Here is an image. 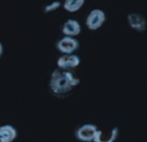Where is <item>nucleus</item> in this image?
Segmentation results:
<instances>
[{"label":"nucleus","mask_w":147,"mask_h":142,"mask_svg":"<svg viewBox=\"0 0 147 142\" xmlns=\"http://www.w3.org/2000/svg\"><path fill=\"white\" fill-rule=\"evenodd\" d=\"M79 83L80 79L76 77L71 71L57 68L51 75L49 87L54 94L64 95L72 91Z\"/></svg>","instance_id":"f257e3e1"},{"label":"nucleus","mask_w":147,"mask_h":142,"mask_svg":"<svg viewBox=\"0 0 147 142\" xmlns=\"http://www.w3.org/2000/svg\"><path fill=\"white\" fill-rule=\"evenodd\" d=\"M106 20V15L103 11L100 9L93 10L88 16L86 24L91 30H96L100 29Z\"/></svg>","instance_id":"f03ea898"},{"label":"nucleus","mask_w":147,"mask_h":142,"mask_svg":"<svg viewBox=\"0 0 147 142\" xmlns=\"http://www.w3.org/2000/svg\"><path fill=\"white\" fill-rule=\"evenodd\" d=\"M98 131L97 126L94 124H85L82 126L76 133V138L83 142H91Z\"/></svg>","instance_id":"7ed1b4c3"},{"label":"nucleus","mask_w":147,"mask_h":142,"mask_svg":"<svg viewBox=\"0 0 147 142\" xmlns=\"http://www.w3.org/2000/svg\"><path fill=\"white\" fill-rule=\"evenodd\" d=\"M58 50L65 55L72 54L79 48V42L71 37H65L61 38L56 44Z\"/></svg>","instance_id":"20e7f679"},{"label":"nucleus","mask_w":147,"mask_h":142,"mask_svg":"<svg viewBox=\"0 0 147 142\" xmlns=\"http://www.w3.org/2000/svg\"><path fill=\"white\" fill-rule=\"evenodd\" d=\"M81 62L80 57L76 55L68 54V55H63L62 56L59 57L57 60V66L59 68L61 69H69L74 68L79 66Z\"/></svg>","instance_id":"39448f33"},{"label":"nucleus","mask_w":147,"mask_h":142,"mask_svg":"<svg viewBox=\"0 0 147 142\" xmlns=\"http://www.w3.org/2000/svg\"><path fill=\"white\" fill-rule=\"evenodd\" d=\"M81 32V25L79 22L75 19L67 20L62 27V33L66 35V37H76L78 36Z\"/></svg>","instance_id":"423d86ee"},{"label":"nucleus","mask_w":147,"mask_h":142,"mask_svg":"<svg viewBox=\"0 0 147 142\" xmlns=\"http://www.w3.org/2000/svg\"><path fill=\"white\" fill-rule=\"evenodd\" d=\"M17 136L18 132L14 126L11 125L0 126V142H13Z\"/></svg>","instance_id":"0eeeda50"},{"label":"nucleus","mask_w":147,"mask_h":142,"mask_svg":"<svg viewBox=\"0 0 147 142\" xmlns=\"http://www.w3.org/2000/svg\"><path fill=\"white\" fill-rule=\"evenodd\" d=\"M129 25L137 31H144L146 28L145 19L138 13H131L127 17Z\"/></svg>","instance_id":"6e6552de"},{"label":"nucleus","mask_w":147,"mask_h":142,"mask_svg":"<svg viewBox=\"0 0 147 142\" xmlns=\"http://www.w3.org/2000/svg\"><path fill=\"white\" fill-rule=\"evenodd\" d=\"M118 135H119V129L117 127H113L110 131L109 134H106V135L103 134L102 131L98 130L93 141L94 142H114L117 139Z\"/></svg>","instance_id":"1a4fd4ad"},{"label":"nucleus","mask_w":147,"mask_h":142,"mask_svg":"<svg viewBox=\"0 0 147 142\" xmlns=\"http://www.w3.org/2000/svg\"><path fill=\"white\" fill-rule=\"evenodd\" d=\"M85 3V0H65L63 7L68 12H76L79 11Z\"/></svg>","instance_id":"9d476101"},{"label":"nucleus","mask_w":147,"mask_h":142,"mask_svg":"<svg viewBox=\"0 0 147 142\" xmlns=\"http://www.w3.org/2000/svg\"><path fill=\"white\" fill-rule=\"evenodd\" d=\"M61 6V3L59 1H56V2H53L52 4L47 5L44 9V11L45 12H51V11H55L56 9H58L59 7Z\"/></svg>","instance_id":"9b49d317"},{"label":"nucleus","mask_w":147,"mask_h":142,"mask_svg":"<svg viewBox=\"0 0 147 142\" xmlns=\"http://www.w3.org/2000/svg\"><path fill=\"white\" fill-rule=\"evenodd\" d=\"M2 54H3V45L1 43H0V56L2 55Z\"/></svg>","instance_id":"f8f14e48"},{"label":"nucleus","mask_w":147,"mask_h":142,"mask_svg":"<svg viewBox=\"0 0 147 142\" xmlns=\"http://www.w3.org/2000/svg\"><path fill=\"white\" fill-rule=\"evenodd\" d=\"M91 142H92V141H91Z\"/></svg>","instance_id":"ddd939ff"}]
</instances>
